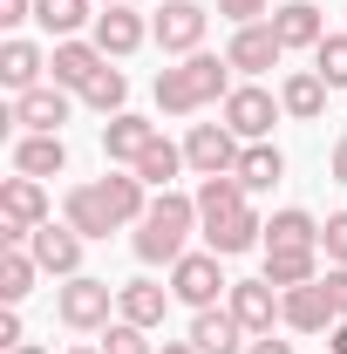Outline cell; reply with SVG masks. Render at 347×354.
<instances>
[{
	"label": "cell",
	"instance_id": "2e32d148",
	"mask_svg": "<svg viewBox=\"0 0 347 354\" xmlns=\"http://www.w3.org/2000/svg\"><path fill=\"white\" fill-rule=\"evenodd\" d=\"M171 286H157V279H130V286H116V320H130V327H164V313H171Z\"/></svg>",
	"mask_w": 347,
	"mask_h": 354
},
{
	"label": "cell",
	"instance_id": "bcb514c9",
	"mask_svg": "<svg viewBox=\"0 0 347 354\" xmlns=\"http://www.w3.org/2000/svg\"><path fill=\"white\" fill-rule=\"evenodd\" d=\"M102 7H123V0H102Z\"/></svg>",
	"mask_w": 347,
	"mask_h": 354
},
{
	"label": "cell",
	"instance_id": "7c38bea8",
	"mask_svg": "<svg viewBox=\"0 0 347 354\" xmlns=\"http://www.w3.org/2000/svg\"><path fill=\"white\" fill-rule=\"evenodd\" d=\"M279 320H286L293 334H327V327L341 320L327 279H306V286H293V293H279Z\"/></svg>",
	"mask_w": 347,
	"mask_h": 354
},
{
	"label": "cell",
	"instance_id": "5bb4252c",
	"mask_svg": "<svg viewBox=\"0 0 347 354\" xmlns=\"http://www.w3.org/2000/svg\"><path fill=\"white\" fill-rule=\"evenodd\" d=\"M232 313H238V327L245 334H272V320H279V286L272 279H232Z\"/></svg>",
	"mask_w": 347,
	"mask_h": 354
},
{
	"label": "cell",
	"instance_id": "9a60e30c",
	"mask_svg": "<svg viewBox=\"0 0 347 354\" xmlns=\"http://www.w3.org/2000/svg\"><path fill=\"white\" fill-rule=\"evenodd\" d=\"M102 68H109V55H102L95 41H55V55H48V75H55L62 88H75V95H82Z\"/></svg>",
	"mask_w": 347,
	"mask_h": 354
},
{
	"label": "cell",
	"instance_id": "8fae6325",
	"mask_svg": "<svg viewBox=\"0 0 347 354\" xmlns=\"http://www.w3.org/2000/svg\"><path fill=\"white\" fill-rule=\"evenodd\" d=\"M82 232H75V225L62 218H48V225H35V239H28V252H35V259H41V272H55V279H75V272H82Z\"/></svg>",
	"mask_w": 347,
	"mask_h": 354
},
{
	"label": "cell",
	"instance_id": "60d3db41",
	"mask_svg": "<svg viewBox=\"0 0 347 354\" xmlns=\"http://www.w3.org/2000/svg\"><path fill=\"white\" fill-rule=\"evenodd\" d=\"M327 354H347V320H334V327H327Z\"/></svg>",
	"mask_w": 347,
	"mask_h": 354
},
{
	"label": "cell",
	"instance_id": "44dd1931",
	"mask_svg": "<svg viewBox=\"0 0 347 354\" xmlns=\"http://www.w3.org/2000/svg\"><path fill=\"white\" fill-rule=\"evenodd\" d=\"M272 35H279V48H320L327 21H320L313 0H286V7H272Z\"/></svg>",
	"mask_w": 347,
	"mask_h": 354
},
{
	"label": "cell",
	"instance_id": "ac0fdd59",
	"mask_svg": "<svg viewBox=\"0 0 347 354\" xmlns=\"http://www.w3.org/2000/svg\"><path fill=\"white\" fill-rule=\"evenodd\" d=\"M143 41H150L143 14H130V7H102V14H95V48H102L109 62H123V55H136Z\"/></svg>",
	"mask_w": 347,
	"mask_h": 354
},
{
	"label": "cell",
	"instance_id": "f546056e",
	"mask_svg": "<svg viewBox=\"0 0 347 354\" xmlns=\"http://www.w3.org/2000/svg\"><path fill=\"white\" fill-rule=\"evenodd\" d=\"M130 171L143 177V184H150V191H171V177L184 171V150H177V143H164V136H157V143H150V150H143V157H136Z\"/></svg>",
	"mask_w": 347,
	"mask_h": 354
},
{
	"label": "cell",
	"instance_id": "f1b7e54d",
	"mask_svg": "<svg viewBox=\"0 0 347 354\" xmlns=\"http://www.w3.org/2000/svg\"><path fill=\"white\" fill-rule=\"evenodd\" d=\"M265 245H313L320 252V218L300 212V205H286V212H272V225H265Z\"/></svg>",
	"mask_w": 347,
	"mask_h": 354
},
{
	"label": "cell",
	"instance_id": "603a6c76",
	"mask_svg": "<svg viewBox=\"0 0 347 354\" xmlns=\"http://www.w3.org/2000/svg\"><path fill=\"white\" fill-rule=\"evenodd\" d=\"M14 171H21V177H62V171H68V143L28 130L21 143H14Z\"/></svg>",
	"mask_w": 347,
	"mask_h": 354
},
{
	"label": "cell",
	"instance_id": "484cf974",
	"mask_svg": "<svg viewBox=\"0 0 347 354\" xmlns=\"http://www.w3.org/2000/svg\"><path fill=\"white\" fill-rule=\"evenodd\" d=\"M279 102H286V116L313 123V116L327 109V82H320V68H293V75H286V88H279Z\"/></svg>",
	"mask_w": 347,
	"mask_h": 354
},
{
	"label": "cell",
	"instance_id": "5b68a950",
	"mask_svg": "<svg viewBox=\"0 0 347 354\" xmlns=\"http://www.w3.org/2000/svg\"><path fill=\"white\" fill-rule=\"evenodd\" d=\"M109 307H116V286H109V279H88V272H75V279L55 293V313H62V327H75V334H95V327H109Z\"/></svg>",
	"mask_w": 347,
	"mask_h": 354
},
{
	"label": "cell",
	"instance_id": "9c48e42d",
	"mask_svg": "<svg viewBox=\"0 0 347 354\" xmlns=\"http://www.w3.org/2000/svg\"><path fill=\"white\" fill-rule=\"evenodd\" d=\"M238 150L245 143L225 130V123H191V136H184V164L198 177H232L238 171Z\"/></svg>",
	"mask_w": 347,
	"mask_h": 354
},
{
	"label": "cell",
	"instance_id": "7a4b0ae2",
	"mask_svg": "<svg viewBox=\"0 0 347 354\" xmlns=\"http://www.w3.org/2000/svg\"><path fill=\"white\" fill-rule=\"evenodd\" d=\"M225 95H232V62H225V55H205V48L157 75V109H164V116H191V109L225 102Z\"/></svg>",
	"mask_w": 347,
	"mask_h": 354
},
{
	"label": "cell",
	"instance_id": "4316f807",
	"mask_svg": "<svg viewBox=\"0 0 347 354\" xmlns=\"http://www.w3.org/2000/svg\"><path fill=\"white\" fill-rule=\"evenodd\" d=\"M238 184H245V191H272V184H279V177H286V157H279V150H272V143H245V150H238Z\"/></svg>",
	"mask_w": 347,
	"mask_h": 354
},
{
	"label": "cell",
	"instance_id": "e575fe53",
	"mask_svg": "<svg viewBox=\"0 0 347 354\" xmlns=\"http://www.w3.org/2000/svg\"><path fill=\"white\" fill-rule=\"evenodd\" d=\"M320 252H327L334 266H347V212H334V218L320 225Z\"/></svg>",
	"mask_w": 347,
	"mask_h": 354
},
{
	"label": "cell",
	"instance_id": "ab89813d",
	"mask_svg": "<svg viewBox=\"0 0 347 354\" xmlns=\"http://www.w3.org/2000/svg\"><path fill=\"white\" fill-rule=\"evenodd\" d=\"M245 354H293V341H272V334H252V348Z\"/></svg>",
	"mask_w": 347,
	"mask_h": 354
},
{
	"label": "cell",
	"instance_id": "ffe728a7",
	"mask_svg": "<svg viewBox=\"0 0 347 354\" xmlns=\"http://www.w3.org/2000/svg\"><path fill=\"white\" fill-rule=\"evenodd\" d=\"M205 232V245H212L218 259H238V252H252L265 239V225H259V212L245 205V212H232V218H218V225H198Z\"/></svg>",
	"mask_w": 347,
	"mask_h": 354
},
{
	"label": "cell",
	"instance_id": "cb8c5ba5",
	"mask_svg": "<svg viewBox=\"0 0 347 354\" xmlns=\"http://www.w3.org/2000/svg\"><path fill=\"white\" fill-rule=\"evenodd\" d=\"M41 68H48V55L35 41H21V35H14V41L0 48V82L14 88V95H28V88H41Z\"/></svg>",
	"mask_w": 347,
	"mask_h": 354
},
{
	"label": "cell",
	"instance_id": "4dcf8cb0",
	"mask_svg": "<svg viewBox=\"0 0 347 354\" xmlns=\"http://www.w3.org/2000/svg\"><path fill=\"white\" fill-rule=\"evenodd\" d=\"M35 21H41L55 41H75V28L95 21V14H88V0H35Z\"/></svg>",
	"mask_w": 347,
	"mask_h": 354
},
{
	"label": "cell",
	"instance_id": "e0dca14e",
	"mask_svg": "<svg viewBox=\"0 0 347 354\" xmlns=\"http://www.w3.org/2000/svg\"><path fill=\"white\" fill-rule=\"evenodd\" d=\"M191 348L198 354H245L252 341H245V327H238L232 307H205L198 320H191Z\"/></svg>",
	"mask_w": 347,
	"mask_h": 354
},
{
	"label": "cell",
	"instance_id": "74e56055",
	"mask_svg": "<svg viewBox=\"0 0 347 354\" xmlns=\"http://www.w3.org/2000/svg\"><path fill=\"white\" fill-rule=\"evenodd\" d=\"M320 279H327V293H334V313L347 320V266H327Z\"/></svg>",
	"mask_w": 347,
	"mask_h": 354
},
{
	"label": "cell",
	"instance_id": "277c9868",
	"mask_svg": "<svg viewBox=\"0 0 347 354\" xmlns=\"http://www.w3.org/2000/svg\"><path fill=\"white\" fill-rule=\"evenodd\" d=\"M35 225H48V191H41V177L14 171L0 184V245H28Z\"/></svg>",
	"mask_w": 347,
	"mask_h": 354
},
{
	"label": "cell",
	"instance_id": "4fadbf2b",
	"mask_svg": "<svg viewBox=\"0 0 347 354\" xmlns=\"http://www.w3.org/2000/svg\"><path fill=\"white\" fill-rule=\"evenodd\" d=\"M279 35H272V21H252V28H232V48H225V62L238 68V75H265V68H279Z\"/></svg>",
	"mask_w": 347,
	"mask_h": 354
},
{
	"label": "cell",
	"instance_id": "52a82bcc",
	"mask_svg": "<svg viewBox=\"0 0 347 354\" xmlns=\"http://www.w3.org/2000/svg\"><path fill=\"white\" fill-rule=\"evenodd\" d=\"M171 293H177L191 313L218 307V293H232V279L218 272V252H212V245H205V252H184V259L171 266Z\"/></svg>",
	"mask_w": 347,
	"mask_h": 354
},
{
	"label": "cell",
	"instance_id": "f6af8a7d",
	"mask_svg": "<svg viewBox=\"0 0 347 354\" xmlns=\"http://www.w3.org/2000/svg\"><path fill=\"white\" fill-rule=\"evenodd\" d=\"M68 354H102V348H68Z\"/></svg>",
	"mask_w": 347,
	"mask_h": 354
},
{
	"label": "cell",
	"instance_id": "ee69618b",
	"mask_svg": "<svg viewBox=\"0 0 347 354\" xmlns=\"http://www.w3.org/2000/svg\"><path fill=\"white\" fill-rule=\"evenodd\" d=\"M14 354H48V348H35V341H28V348H14Z\"/></svg>",
	"mask_w": 347,
	"mask_h": 354
},
{
	"label": "cell",
	"instance_id": "d6986e66",
	"mask_svg": "<svg viewBox=\"0 0 347 354\" xmlns=\"http://www.w3.org/2000/svg\"><path fill=\"white\" fill-rule=\"evenodd\" d=\"M150 143H157V123H150V116H130V109H123V116L102 123V157H109V164H136Z\"/></svg>",
	"mask_w": 347,
	"mask_h": 354
},
{
	"label": "cell",
	"instance_id": "f35d334b",
	"mask_svg": "<svg viewBox=\"0 0 347 354\" xmlns=\"http://www.w3.org/2000/svg\"><path fill=\"white\" fill-rule=\"evenodd\" d=\"M21 21H35V0H0V28H21Z\"/></svg>",
	"mask_w": 347,
	"mask_h": 354
},
{
	"label": "cell",
	"instance_id": "1f68e13d",
	"mask_svg": "<svg viewBox=\"0 0 347 354\" xmlns=\"http://www.w3.org/2000/svg\"><path fill=\"white\" fill-rule=\"evenodd\" d=\"M82 102H88V109H102V116H123V102H130V75H123V68H102V75L82 88Z\"/></svg>",
	"mask_w": 347,
	"mask_h": 354
},
{
	"label": "cell",
	"instance_id": "8d00e7d4",
	"mask_svg": "<svg viewBox=\"0 0 347 354\" xmlns=\"http://www.w3.org/2000/svg\"><path fill=\"white\" fill-rule=\"evenodd\" d=\"M0 348H7V354L28 348V334H21V313H14V307H0Z\"/></svg>",
	"mask_w": 347,
	"mask_h": 354
},
{
	"label": "cell",
	"instance_id": "6da1fadb",
	"mask_svg": "<svg viewBox=\"0 0 347 354\" xmlns=\"http://www.w3.org/2000/svg\"><path fill=\"white\" fill-rule=\"evenodd\" d=\"M143 191H150V184L136 171L95 177V184H75V191L62 198V218L75 225L82 239H109V232H123V225H143V212H150Z\"/></svg>",
	"mask_w": 347,
	"mask_h": 354
},
{
	"label": "cell",
	"instance_id": "ba28073f",
	"mask_svg": "<svg viewBox=\"0 0 347 354\" xmlns=\"http://www.w3.org/2000/svg\"><path fill=\"white\" fill-rule=\"evenodd\" d=\"M205 28H212V14L198 0H164L157 21H150V41L164 48V55H198L205 48Z\"/></svg>",
	"mask_w": 347,
	"mask_h": 354
},
{
	"label": "cell",
	"instance_id": "30bf717a",
	"mask_svg": "<svg viewBox=\"0 0 347 354\" xmlns=\"http://www.w3.org/2000/svg\"><path fill=\"white\" fill-rule=\"evenodd\" d=\"M68 95H75V88L41 82V88H28V95H14L7 123H21V130H35V136H62V123H68Z\"/></svg>",
	"mask_w": 347,
	"mask_h": 354
},
{
	"label": "cell",
	"instance_id": "3957f363",
	"mask_svg": "<svg viewBox=\"0 0 347 354\" xmlns=\"http://www.w3.org/2000/svg\"><path fill=\"white\" fill-rule=\"evenodd\" d=\"M191 232H198V198L157 191L150 212H143V225H136V259H143V266H177Z\"/></svg>",
	"mask_w": 347,
	"mask_h": 354
},
{
	"label": "cell",
	"instance_id": "7402d4cb",
	"mask_svg": "<svg viewBox=\"0 0 347 354\" xmlns=\"http://www.w3.org/2000/svg\"><path fill=\"white\" fill-rule=\"evenodd\" d=\"M265 279H272L279 293H293L306 279H320V252H313V245H265Z\"/></svg>",
	"mask_w": 347,
	"mask_h": 354
},
{
	"label": "cell",
	"instance_id": "d590c367",
	"mask_svg": "<svg viewBox=\"0 0 347 354\" xmlns=\"http://www.w3.org/2000/svg\"><path fill=\"white\" fill-rule=\"evenodd\" d=\"M218 14H225L232 28H252V21H272V7H265V0H218Z\"/></svg>",
	"mask_w": 347,
	"mask_h": 354
},
{
	"label": "cell",
	"instance_id": "8992f818",
	"mask_svg": "<svg viewBox=\"0 0 347 354\" xmlns=\"http://www.w3.org/2000/svg\"><path fill=\"white\" fill-rule=\"evenodd\" d=\"M279 95H265L259 82H238L232 95H225V130L238 136V143H265L272 136V123H279Z\"/></svg>",
	"mask_w": 347,
	"mask_h": 354
},
{
	"label": "cell",
	"instance_id": "7bdbcfd3",
	"mask_svg": "<svg viewBox=\"0 0 347 354\" xmlns=\"http://www.w3.org/2000/svg\"><path fill=\"white\" fill-rule=\"evenodd\" d=\"M157 354H198V348H191V341H164Z\"/></svg>",
	"mask_w": 347,
	"mask_h": 354
},
{
	"label": "cell",
	"instance_id": "83f0119b",
	"mask_svg": "<svg viewBox=\"0 0 347 354\" xmlns=\"http://www.w3.org/2000/svg\"><path fill=\"white\" fill-rule=\"evenodd\" d=\"M35 272H41V259H35L28 245H7V252H0V300L21 307V300L35 293Z\"/></svg>",
	"mask_w": 347,
	"mask_h": 354
},
{
	"label": "cell",
	"instance_id": "d6a6232c",
	"mask_svg": "<svg viewBox=\"0 0 347 354\" xmlns=\"http://www.w3.org/2000/svg\"><path fill=\"white\" fill-rule=\"evenodd\" d=\"M313 68H320L327 88H347V35H327V41L313 48Z\"/></svg>",
	"mask_w": 347,
	"mask_h": 354
},
{
	"label": "cell",
	"instance_id": "d4e9b609",
	"mask_svg": "<svg viewBox=\"0 0 347 354\" xmlns=\"http://www.w3.org/2000/svg\"><path fill=\"white\" fill-rule=\"evenodd\" d=\"M245 184L238 177H198V225H218V218H232V212H245Z\"/></svg>",
	"mask_w": 347,
	"mask_h": 354
},
{
	"label": "cell",
	"instance_id": "b9f144b4",
	"mask_svg": "<svg viewBox=\"0 0 347 354\" xmlns=\"http://www.w3.org/2000/svg\"><path fill=\"white\" fill-rule=\"evenodd\" d=\"M334 177H341V184H347V136H341V143H334Z\"/></svg>",
	"mask_w": 347,
	"mask_h": 354
},
{
	"label": "cell",
	"instance_id": "836d02e7",
	"mask_svg": "<svg viewBox=\"0 0 347 354\" xmlns=\"http://www.w3.org/2000/svg\"><path fill=\"white\" fill-rule=\"evenodd\" d=\"M102 354H157V348H150V327L109 320V334H102Z\"/></svg>",
	"mask_w": 347,
	"mask_h": 354
}]
</instances>
